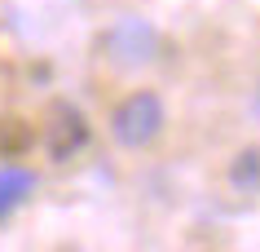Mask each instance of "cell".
I'll use <instances>...</instances> for the list:
<instances>
[{
  "mask_svg": "<svg viewBox=\"0 0 260 252\" xmlns=\"http://www.w3.org/2000/svg\"><path fill=\"white\" fill-rule=\"evenodd\" d=\"M110 133H115V142L128 146V151L150 146V142L164 133V98L150 93V89L128 93V98L115 106V115H110Z\"/></svg>",
  "mask_w": 260,
  "mask_h": 252,
  "instance_id": "obj_1",
  "label": "cell"
},
{
  "mask_svg": "<svg viewBox=\"0 0 260 252\" xmlns=\"http://www.w3.org/2000/svg\"><path fill=\"white\" fill-rule=\"evenodd\" d=\"M230 186H234V190H243V195H256V190H260V151H256V146H247V151L234 155Z\"/></svg>",
  "mask_w": 260,
  "mask_h": 252,
  "instance_id": "obj_5",
  "label": "cell"
},
{
  "mask_svg": "<svg viewBox=\"0 0 260 252\" xmlns=\"http://www.w3.org/2000/svg\"><path fill=\"white\" fill-rule=\"evenodd\" d=\"M31 186H36V177H31L27 168H18V164H5V168H0V221H5V217L31 195Z\"/></svg>",
  "mask_w": 260,
  "mask_h": 252,
  "instance_id": "obj_4",
  "label": "cell"
},
{
  "mask_svg": "<svg viewBox=\"0 0 260 252\" xmlns=\"http://www.w3.org/2000/svg\"><path fill=\"white\" fill-rule=\"evenodd\" d=\"M31 151V128L22 120H5L0 124V155L14 159V155H27Z\"/></svg>",
  "mask_w": 260,
  "mask_h": 252,
  "instance_id": "obj_6",
  "label": "cell"
},
{
  "mask_svg": "<svg viewBox=\"0 0 260 252\" xmlns=\"http://www.w3.org/2000/svg\"><path fill=\"white\" fill-rule=\"evenodd\" d=\"M102 44H106L115 67H146L159 53V31L146 27V22H119V27H110V36Z\"/></svg>",
  "mask_w": 260,
  "mask_h": 252,
  "instance_id": "obj_2",
  "label": "cell"
},
{
  "mask_svg": "<svg viewBox=\"0 0 260 252\" xmlns=\"http://www.w3.org/2000/svg\"><path fill=\"white\" fill-rule=\"evenodd\" d=\"M44 142H49V155H53V159H71V155L88 142V120H84L71 102H62V106H53V111H49Z\"/></svg>",
  "mask_w": 260,
  "mask_h": 252,
  "instance_id": "obj_3",
  "label": "cell"
}]
</instances>
